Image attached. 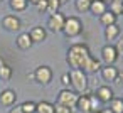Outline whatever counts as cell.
I'll list each match as a JSON object with an SVG mask.
<instances>
[{
	"label": "cell",
	"mask_w": 123,
	"mask_h": 113,
	"mask_svg": "<svg viewBox=\"0 0 123 113\" xmlns=\"http://www.w3.org/2000/svg\"><path fill=\"white\" fill-rule=\"evenodd\" d=\"M96 113H99V111H96Z\"/></svg>",
	"instance_id": "obj_41"
},
{
	"label": "cell",
	"mask_w": 123,
	"mask_h": 113,
	"mask_svg": "<svg viewBox=\"0 0 123 113\" xmlns=\"http://www.w3.org/2000/svg\"><path fill=\"white\" fill-rule=\"evenodd\" d=\"M99 73H101V78L106 81V83H115V79H116V76H118V69L115 68V64H111V66H101V69H99Z\"/></svg>",
	"instance_id": "obj_10"
},
{
	"label": "cell",
	"mask_w": 123,
	"mask_h": 113,
	"mask_svg": "<svg viewBox=\"0 0 123 113\" xmlns=\"http://www.w3.org/2000/svg\"><path fill=\"white\" fill-rule=\"evenodd\" d=\"M99 69H101V61L96 59L94 56H89V59H88L86 64L83 66V71H84L86 74H93V73H96V71H99Z\"/></svg>",
	"instance_id": "obj_14"
},
{
	"label": "cell",
	"mask_w": 123,
	"mask_h": 113,
	"mask_svg": "<svg viewBox=\"0 0 123 113\" xmlns=\"http://www.w3.org/2000/svg\"><path fill=\"white\" fill-rule=\"evenodd\" d=\"M52 69L49 68V66H46V64H41V66H37L36 68V71H34V81H37L39 84H42V86H46V84H49L51 81H52Z\"/></svg>",
	"instance_id": "obj_5"
},
{
	"label": "cell",
	"mask_w": 123,
	"mask_h": 113,
	"mask_svg": "<svg viewBox=\"0 0 123 113\" xmlns=\"http://www.w3.org/2000/svg\"><path fill=\"white\" fill-rule=\"evenodd\" d=\"M27 2H29V4H34V5H36V4L39 2V0H27Z\"/></svg>",
	"instance_id": "obj_35"
},
{
	"label": "cell",
	"mask_w": 123,
	"mask_h": 113,
	"mask_svg": "<svg viewBox=\"0 0 123 113\" xmlns=\"http://www.w3.org/2000/svg\"><path fill=\"white\" fill-rule=\"evenodd\" d=\"M105 37H106V41H108V42H110V41L118 39V37H120V25H118V24L106 25V27H105Z\"/></svg>",
	"instance_id": "obj_16"
},
{
	"label": "cell",
	"mask_w": 123,
	"mask_h": 113,
	"mask_svg": "<svg viewBox=\"0 0 123 113\" xmlns=\"http://www.w3.org/2000/svg\"><path fill=\"white\" fill-rule=\"evenodd\" d=\"M61 0H47V12L52 15V14H56V12H59V9H61Z\"/></svg>",
	"instance_id": "obj_26"
},
{
	"label": "cell",
	"mask_w": 123,
	"mask_h": 113,
	"mask_svg": "<svg viewBox=\"0 0 123 113\" xmlns=\"http://www.w3.org/2000/svg\"><path fill=\"white\" fill-rule=\"evenodd\" d=\"M91 52H89V47L83 42L79 44H73L69 49H68V54H66V61L68 64L71 66V69H83V66L86 64V61L89 59Z\"/></svg>",
	"instance_id": "obj_1"
},
{
	"label": "cell",
	"mask_w": 123,
	"mask_h": 113,
	"mask_svg": "<svg viewBox=\"0 0 123 113\" xmlns=\"http://www.w3.org/2000/svg\"><path fill=\"white\" fill-rule=\"evenodd\" d=\"M54 113H73V110L69 106H64L61 103H56L54 105Z\"/></svg>",
	"instance_id": "obj_28"
},
{
	"label": "cell",
	"mask_w": 123,
	"mask_h": 113,
	"mask_svg": "<svg viewBox=\"0 0 123 113\" xmlns=\"http://www.w3.org/2000/svg\"><path fill=\"white\" fill-rule=\"evenodd\" d=\"M2 27H4L5 31H9V32H19L20 27H22V22H20V19H19L17 15L9 14V15H5V17L2 19Z\"/></svg>",
	"instance_id": "obj_8"
},
{
	"label": "cell",
	"mask_w": 123,
	"mask_h": 113,
	"mask_svg": "<svg viewBox=\"0 0 123 113\" xmlns=\"http://www.w3.org/2000/svg\"><path fill=\"white\" fill-rule=\"evenodd\" d=\"M89 105H91V113H96V111L101 110V101L94 96V93L89 94Z\"/></svg>",
	"instance_id": "obj_27"
},
{
	"label": "cell",
	"mask_w": 123,
	"mask_h": 113,
	"mask_svg": "<svg viewBox=\"0 0 123 113\" xmlns=\"http://www.w3.org/2000/svg\"><path fill=\"white\" fill-rule=\"evenodd\" d=\"M64 22H66V15L59 10V12L49 15V19H47V29L52 31V32H62Z\"/></svg>",
	"instance_id": "obj_6"
},
{
	"label": "cell",
	"mask_w": 123,
	"mask_h": 113,
	"mask_svg": "<svg viewBox=\"0 0 123 113\" xmlns=\"http://www.w3.org/2000/svg\"><path fill=\"white\" fill-rule=\"evenodd\" d=\"M12 74H14V71H12V68L9 64H2V66H0V79L9 81L12 78Z\"/></svg>",
	"instance_id": "obj_24"
},
{
	"label": "cell",
	"mask_w": 123,
	"mask_h": 113,
	"mask_svg": "<svg viewBox=\"0 0 123 113\" xmlns=\"http://www.w3.org/2000/svg\"><path fill=\"white\" fill-rule=\"evenodd\" d=\"M17 103V93L10 88L7 89H2V93H0V105L4 106H14Z\"/></svg>",
	"instance_id": "obj_9"
},
{
	"label": "cell",
	"mask_w": 123,
	"mask_h": 113,
	"mask_svg": "<svg viewBox=\"0 0 123 113\" xmlns=\"http://www.w3.org/2000/svg\"><path fill=\"white\" fill-rule=\"evenodd\" d=\"M2 64H5V61H4L2 57H0V66H2Z\"/></svg>",
	"instance_id": "obj_36"
},
{
	"label": "cell",
	"mask_w": 123,
	"mask_h": 113,
	"mask_svg": "<svg viewBox=\"0 0 123 113\" xmlns=\"http://www.w3.org/2000/svg\"><path fill=\"white\" fill-rule=\"evenodd\" d=\"M84 25H83V20L76 15H69L66 17V22H64V27H62V32L66 37H78L81 32H83Z\"/></svg>",
	"instance_id": "obj_3"
},
{
	"label": "cell",
	"mask_w": 123,
	"mask_h": 113,
	"mask_svg": "<svg viewBox=\"0 0 123 113\" xmlns=\"http://www.w3.org/2000/svg\"><path fill=\"white\" fill-rule=\"evenodd\" d=\"M61 83H62L64 86H69V84H71V78H69V73H64V74L61 76Z\"/></svg>",
	"instance_id": "obj_30"
},
{
	"label": "cell",
	"mask_w": 123,
	"mask_h": 113,
	"mask_svg": "<svg viewBox=\"0 0 123 113\" xmlns=\"http://www.w3.org/2000/svg\"><path fill=\"white\" fill-rule=\"evenodd\" d=\"M9 4H10V9L15 10V12H24L27 9V5H29L27 0H10Z\"/></svg>",
	"instance_id": "obj_21"
},
{
	"label": "cell",
	"mask_w": 123,
	"mask_h": 113,
	"mask_svg": "<svg viewBox=\"0 0 123 113\" xmlns=\"http://www.w3.org/2000/svg\"><path fill=\"white\" fill-rule=\"evenodd\" d=\"M106 10H108V2H105V0H96V2H91L89 12H91L94 17H99V15H103Z\"/></svg>",
	"instance_id": "obj_15"
},
{
	"label": "cell",
	"mask_w": 123,
	"mask_h": 113,
	"mask_svg": "<svg viewBox=\"0 0 123 113\" xmlns=\"http://www.w3.org/2000/svg\"><path fill=\"white\" fill-rule=\"evenodd\" d=\"M69 78H71V86L74 88V91L78 94L86 93V89H88V74L83 69H71Z\"/></svg>",
	"instance_id": "obj_2"
},
{
	"label": "cell",
	"mask_w": 123,
	"mask_h": 113,
	"mask_svg": "<svg viewBox=\"0 0 123 113\" xmlns=\"http://www.w3.org/2000/svg\"><path fill=\"white\" fill-rule=\"evenodd\" d=\"M64 2H68V0H61V4H64Z\"/></svg>",
	"instance_id": "obj_38"
},
{
	"label": "cell",
	"mask_w": 123,
	"mask_h": 113,
	"mask_svg": "<svg viewBox=\"0 0 123 113\" xmlns=\"http://www.w3.org/2000/svg\"><path fill=\"white\" fill-rule=\"evenodd\" d=\"M36 9L37 12H47V0H39L36 4Z\"/></svg>",
	"instance_id": "obj_29"
},
{
	"label": "cell",
	"mask_w": 123,
	"mask_h": 113,
	"mask_svg": "<svg viewBox=\"0 0 123 113\" xmlns=\"http://www.w3.org/2000/svg\"><path fill=\"white\" fill-rule=\"evenodd\" d=\"M116 49H118V52H123V39L118 42V46H116Z\"/></svg>",
	"instance_id": "obj_33"
},
{
	"label": "cell",
	"mask_w": 123,
	"mask_h": 113,
	"mask_svg": "<svg viewBox=\"0 0 123 113\" xmlns=\"http://www.w3.org/2000/svg\"><path fill=\"white\" fill-rule=\"evenodd\" d=\"M94 96H96L101 103H108L115 94H113V89H111L110 86H99V88H96Z\"/></svg>",
	"instance_id": "obj_13"
},
{
	"label": "cell",
	"mask_w": 123,
	"mask_h": 113,
	"mask_svg": "<svg viewBox=\"0 0 123 113\" xmlns=\"http://www.w3.org/2000/svg\"><path fill=\"white\" fill-rule=\"evenodd\" d=\"M118 56H120V52H118L116 46H113V44H106V46L101 49V61H103L106 66L115 64L116 59H118Z\"/></svg>",
	"instance_id": "obj_7"
},
{
	"label": "cell",
	"mask_w": 123,
	"mask_h": 113,
	"mask_svg": "<svg viewBox=\"0 0 123 113\" xmlns=\"http://www.w3.org/2000/svg\"><path fill=\"white\" fill-rule=\"evenodd\" d=\"M99 113H113V111H111L110 108H101V110H99Z\"/></svg>",
	"instance_id": "obj_34"
},
{
	"label": "cell",
	"mask_w": 123,
	"mask_h": 113,
	"mask_svg": "<svg viewBox=\"0 0 123 113\" xmlns=\"http://www.w3.org/2000/svg\"><path fill=\"white\" fill-rule=\"evenodd\" d=\"M89 2H96V0H89ZM105 2H108V0H105Z\"/></svg>",
	"instance_id": "obj_37"
},
{
	"label": "cell",
	"mask_w": 123,
	"mask_h": 113,
	"mask_svg": "<svg viewBox=\"0 0 123 113\" xmlns=\"http://www.w3.org/2000/svg\"><path fill=\"white\" fill-rule=\"evenodd\" d=\"M29 36H31V39H32L34 44H37V42H44L46 37H47V31H46L42 25H36V27H32V29L29 31Z\"/></svg>",
	"instance_id": "obj_11"
},
{
	"label": "cell",
	"mask_w": 123,
	"mask_h": 113,
	"mask_svg": "<svg viewBox=\"0 0 123 113\" xmlns=\"http://www.w3.org/2000/svg\"><path fill=\"white\" fill-rule=\"evenodd\" d=\"M36 108H37V103L36 101H29V100L20 105L22 113H36Z\"/></svg>",
	"instance_id": "obj_25"
},
{
	"label": "cell",
	"mask_w": 123,
	"mask_h": 113,
	"mask_svg": "<svg viewBox=\"0 0 123 113\" xmlns=\"http://www.w3.org/2000/svg\"><path fill=\"white\" fill-rule=\"evenodd\" d=\"M78 98H79V94L74 89H61L59 94H57V103H61V105L69 106L71 110H74L76 105H78Z\"/></svg>",
	"instance_id": "obj_4"
},
{
	"label": "cell",
	"mask_w": 123,
	"mask_h": 113,
	"mask_svg": "<svg viewBox=\"0 0 123 113\" xmlns=\"http://www.w3.org/2000/svg\"><path fill=\"white\" fill-rule=\"evenodd\" d=\"M121 15H123V10H121Z\"/></svg>",
	"instance_id": "obj_39"
},
{
	"label": "cell",
	"mask_w": 123,
	"mask_h": 113,
	"mask_svg": "<svg viewBox=\"0 0 123 113\" xmlns=\"http://www.w3.org/2000/svg\"><path fill=\"white\" fill-rule=\"evenodd\" d=\"M9 113H22V110H20V105H19V106H15V108H12Z\"/></svg>",
	"instance_id": "obj_32"
},
{
	"label": "cell",
	"mask_w": 123,
	"mask_h": 113,
	"mask_svg": "<svg viewBox=\"0 0 123 113\" xmlns=\"http://www.w3.org/2000/svg\"><path fill=\"white\" fill-rule=\"evenodd\" d=\"M36 113H54V105L49 101H41V103H37Z\"/></svg>",
	"instance_id": "obj_22"
},
{
	"label": "cell",
	"mask_w": 123,
	"mask_h": 113,
	"mask_svg": "<svg viewBox=\"0 0 123 113\" xmlns=\"http://www.w3.org/2000/svg\"><path fill=\"white\" fill-rule=\"evenodd\" d=\"M0 2H4V0H0Z\"/></svg>",
	"instance_id": "obj_40"
},
{
	"label": "cell",
	"mask_w": 123,
	"mask_h": 113,
	"mask_svg": "<svg viewBox=\"0 0 123 113\" xmlns=\"http://www.w3.org/2000/svg\"><path fill=\"white\" fill-rule=\"evenodd\" d=\"M115 83H116L118 86H121V88H123V73H118V76H116Z\"/></svg>",
	"instance_id": "obj_31"
},
{
	"label": "cell",
	"mask_w": 123,
	"mask_h": 113,
	"mask_svg": "<svg viewBox=\"0 0 123 113\" xmlns=\"http://www.w3.org/2000/svg\"><path fill=\"white\" fill-rule=\"evenodd\" d=\"M76 108H79L84 113H91V105H89V93H83L78 98V105Z\"/></svg>",
	"instance_id": "obj_17"
},
{
	"label": "cell",
	"mask_w": 123,
	"mask_h": 113,
	"mask_svg": "<svg viewBox=\"0 0 123 113\" xmlns=\"http://www.w3.org/2000/svg\"><path fill=\"white\" fill-rule=\"evenodd\" d=\"M15 44H17V47L22 49V51H29V49L34 46V42H32L29 32H20V34L17 36V39H15Z\"/></svg>",
	"instance_id": "obj_12"
},
{
	"label": "cell",
	"mask_w": 123,
	"mask_h": 113,
	"mask_svg": "<svg viewBox=\"0 0 123 113\" xmlns=\"http://www.w3.org/2000/svg\"><path fill=\"white\" fill-rule=\"evenodd\" d=\"M108 10H110V12H113L116 17H118V15H121V10H123V0H110Z\"/></svg>",
	"instance_id": "obj_20"
},
{
	"label": "cell",
	"mask_w": 123,
	"mask_h": 113,
	"mask_svg": "<svg viewBox=\"0 0 123 113\" xmlns=\"http://www.w3.org/2000/svg\"><path fill=\"white\" fill-rule=\"evenodd\" d=\"M74 7L78 12H89V7H91V2L89 0H74Z\"/></svg>",
	"instance_id": "obj_23"
},
{
	"label": "cell",
	"mask_w": 123,
	"mask_h": 113,
	"mask_svg": "<svg viewBox=\"0 0 123 113\" xmlns=\"http://www.w3.org/2000/svg\"><path fill=\"white\" fill-rule=\"evenodd\" d=\"M108 108H110L113 113H123V98L113 96V98L108 101Z\"/></svg>",
	"instance_id": "obj_18"
},
{
	"label": "cell",
	"mask_w": 123,
	"mask_h": 113,
	"mask_svg": "<svg viewBox=\"0 0 123 113\" xmlns=\"http://www.w3.org/2000/svg\"><path fill=\"white\" fill-rule=\"evenodd\" d=\"M98 19H99V24L105 25V27H106V25H111V24H116V15H115L113 12H110V10H106V12H105L103 15H99Z\"/></svg>",
	"instance_id": "obj_19"
}]
</instances>
